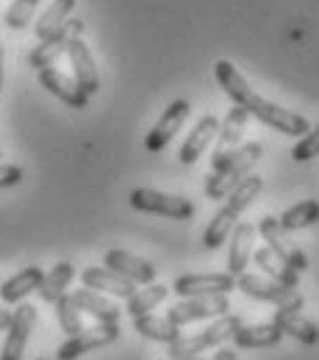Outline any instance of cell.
<instances>
[{"instance_id": "1", "label": "cell", "mask_w": 319, "mask_h": 360, "mask_svg": "<svg viewBox=\"0 0 319 360\" xmlns=\"http://www.w3.org/2000/svg\"><path fill=\"white\" fill-rule=\"evenodd\" d=\"M214 78H217V84L223 86V91L233 100V105H242L250 117H256L258 122L275 128L277 134L297 136V139H300V136H306L311 131V125H308V120H306L303 114L289 111V108H283V105H277V103L264 100L261 94H256V89L244 81V75H242L230 61H225V58H220V61L214 64Z\"/></svg>"}, {"instance_id": "2", "label": "cell", "mask_w": 319, "mask_h": 360, "mask_svg": "<svg viewBox=\"0 0 319 360\" xmlns=\"http://www.w3.org/2000/svg\"><path fill=\"white\" fill-rule=\"evenodd\" d=\"M261 153H264V147L258 141L239 144L230 153H214L211 155V172L206 180V197L208 200H225L230 191L253 172Z\"/></svg>"}, {"instance_id": "3", "label": "cell", "mask_w": 319, "mask_h": 360, "mask_svg": "<svg viewBox=\"0 0 319 360\" xmlns=\"http://www.w3.org/2000/svg\"><path fill=\"white\" fill-rule=\"evenodd\" d=\"M242 316L225 314L217 316L214 324L203 327L200 333H192V335H181L175 344H170V358H189V355H203L206 349L211 347H223L228 338H233V333L242 327Z\"/></svg>"}, {"instance_id": "4", "label": "cell", "mask_w": 319, "mask_h": 360, "mask_svg": "<svg viewBox=\"0 0 319 360\" xmlns=\"http://www.w3.org/2000/svg\"><path fill=\"white\" fill-rule=\"evenodd\" d=\"M236 288L242 294L258 300V302H270V305L280 308V311H303L306 308V300H303V294L297 288H289V285H283L277 280H270L264 274H247V271H242L236 277Z\"/></svg>"}, {"instance_id": "5", "label": "cell", "mask_w": 319, "mask_h": 360, "mask_svg": "<svg viewBox=\"0 0 319 360\" xmlns=\"http://www.w3.org/2000/svg\"><path fill=\"white\" fill-rule=\"evenodd\" d=\"M84 31H87L84 20H67V22L58 25L50 37L39 39V45L28 53V67L37 70V72L45 70V67H53V64L70 50V45H73L75 39L84 37Z\"/></svg>"}, {"instance_id": "6", "label": "cell", "mask_w": 319, "mask_h": 360, "mask_svg": "<svg viewBox=\"0 0 319 360\" xmlns=\"http://www.w3.org/2000/svg\"><path fill=\"white\" fill-rule=\"evenodd\" d=\"M128 200H131V208H137L142 214H156V217H167L178 222L194 217V202L178 194H167L156 188H134Z\"/></svg>"}, {"instance_id": "7", "label": "cell", "mask_w": 319, "mask_h": 360, "mask_svg": "<svg viewBox=\"0 0 319 360\" xmlns=\"http://www.w3.org/2000/svg\"><path fill=\"white\" fill-rule=\"evenodd\" d=\"M256 233L264 238L267 250L273 252L277 261H283L289 269L300 271V274L308 269V255L286 238V230L277 225V219H275V217H270V214H267V217H261V219H258V225H256Z\"/></svg>"}, {"instance_id": "8", "label": "cell", "mask_w": 319, "mask_h": 360, "mask_svg": "<svg viewBox=\"0 0 319 360\" xmlns=\"http://www.w3.org/2000/svg\"><path fill=\"white\" fill-rule=\"evenodd\" d=\"M120 338V321H111V324H100L97 327H89V330H81L75 335H67V341L58 347L56 358L61 360H78L84 355H89L100 347H108Z\"/></svg>"}, {"instance_id": "9", "label": "cell", "mask_w": 319, "mask_h": 360, "mask_svg": "<svg viewBox=\"0 0 319 360\" xmlns=\"http://www.w3.org/2000/svg\"><path fill=\"white\" fill-rule=\"evenodd\" d=\"M230 314L228 294H214V297H189L178 305H173L167 311V319L175 327H186L194 321H206V319H217V316Z\"/></svg>"}, {"instance_id": "10", "label": "cell", "mask_w": 319, "mask_h": 360, "mask_svg": "<svg viewBox=\"0 0 319 360\" xmlns=\"http://www.w3.org/2000/svg\"><path fill=\"white\" fill-rule=\"evenodd\" d=\"M34 327H37V308L28 305V302H20L17 311H11V324L6 330V341H3L0 360H23Z\"/></svg>"}, {"instance_id": "11", "label": "cell", "mask_w": 319, "mask_h": 360, "mask_svg": "<svg viewBox=\"0 0 319 360\" xmlns=\"http://www.w3.org/2000/svg\"><path fill=\"white\" fill-rule=\"evenodd\" d=\"M236 288V277L230 271H203V274H181L173 283V291L189 300V297H214V294H230Z\"/></svg>"}, {"instance_id": "12", "label": "cell", "mask_w": 319, "mask_h": 360, "mask_svg": "<svg viewBox=\"0 0 319 360\" xmlns=\"http://www.w3.org/2000/svg\"><path fill=\"white\" fill-rule=\"evenodd\" d=\"M189 114H192L189 100H173V103L167 105V111L158 117V122L150 128V134L144 136V150H147L150 155L161 153V150L175 139V134L183 128V122L189 120Z\"/></svg>"}, {"instance_id": "13", "label": "cell", "mask_w": 319, "mask_h": 360, "mask_svg": "<svg viewBox=\"0 0 319 360\" xmlns=\"http://www.w3.org/2000/svg\"><path fill=\"white\" fill-rule=\"evenodd\" d=\"M37 78H39V86L50 91L56 100H61L64 105H70V108H75V111H84V108L89 105V94L81 89L70 75L58 72L56 67H45V70H39V72H37Z\"/></svg>"}, {"instance_id": "14", "label": "cell", "mask_w": 319, "mask_h": 360, "mask_svg": "<svg viewBox=\"0 0 319 360\" xmlns=\"http://www.w3.org/2000/svg\"><path fill=\"white\" fill-rule=\"evenodd\" d=\"M103 266L111 271H117L120 277L137 283V285H147V283H156V266L144 258H137L125 250H108L106 258H103Z\"/></svg>"}, {"instance_id": "15", "label": "cell", "mask_w": 319, "mask_h": 360, "mask_svg": "<svg viewBox=\"0 0 319 360\" xmlns=\"http://www.w3.org/2000/svg\"><path fill=\"white\" fill-rule=\"evenodd\" d=\"M81 283H84V288H92L97 294L117 297V300H128L137 291V283L120 277L117 271L106 269V266H89V269H84L81 271Z\"/></svg>"}, {"instance_id": "16", "label": "cell", "mask_w": 319, "mask_h": 360, "mask_svg": "<svg viewBox=\"0 0 319 360\" xmlns=\"http://www.w3.org/2000/svg\"><path fill=\"white\" fill-rule=\"evenodd\" d=\"M70 67H73V81L87 91V94H97L100 91V75H97V67H94V58H92V50L87 47L84 39H75L70 50Z\"/></svg>"}, {"instance_id": "17", "label": "cell", "mask_w": 319, "mask_h": 360, "mask_svg": "<svg viewBox=\"0 0 319 360\" xmlns=\"http://www.w3.org/2000/svg\"><path fill=\"white\" fill-rule=\"evenodd\" d=\"M228 271L233 277H239L242 271L247 269L250 255H253V244H256V227L250 222H236L228 236Z\"/></svg>"}, {"instance_id": "18", "label": "cell", "mask_w": 319, "mask_h": 360, "mask_svg": "<svg viewBox=\"0 0 319 360\" xmlns=\"http://www.w3.org/2000/svg\"><path fill=\"white\" fill-rule=\"evenodd\" d=\"M217 131H220V120H217L214 114H206V117L192 128V134L186 136V141L181 144V153H178L181 164L192 167V164L208 150V144L217 139Z\"/></svg>"}, {"instance_id": "19", "label": "cell", "mask_w": 319, "mask_h": 360, "mask_svg": "<svg viewBox=\"0 0 319 360\" xmlns=\"http://www.w3.org/2000/svg\"><path fill=\"white\" fill-rule=\"evenodd\" d=\"M273 324L283 335H289V338H294V341H300L306 347H317L319 344V327L311 319H306L300 311H280L277 308L273 316Z\"/></svg>"}, {"instance_id": "20", "label": "cell", "mask_w": 319, "mask_h": 360, "mask_svg": "<svg viewBox=\"0 0 319 360\" xmlns=\"http://www.w3.org/2000/svg\"><path fill=\"white\" fill-rule=\"evenodd\" d=\"M73 302L78 305L81 314H89L92 319H97L100 324H111V321H120L123 308L117 302H111L106 294H97L92 288H78L73 294Z\"/></svg>"}, {"instance_id": "21", "label": "cell", "mask_w": 319, "mask_h": 360, "mask_svg": "<svg viewBox=\"0 0 319 360\" xmlns=\"http://www.w3.org/2000/svg\"><path fill=\"white\" fill-rule=\"evenodd\" d=\"M45 271L39 266H25L23 271H17L14 277H8L3 285H0V302L3 305H20L28 294H34L42 283Z\"/></svg>"}, {"instance_id": "22", "label": "cell", "mask_w": 319, "mask_h": 360, "mask_svg": "<svg viewBox=\"0 0 319 360\" xmlns=\"http://www.w3.org/2000/svg\"><path fill=\"white\" fill-rule=\"evenodd\" d=\"M280 341H283V333L275 327L273 321H264V324H242L233 333V344L239 349H270V347H277Z\"/></svg>"}, {"instance_id": "23", "label": "cell", "mask_w": 319, "mask_h": 360, "mask_svg": "<svg viewBox=\"0 0 319 360\" xmlns=\"http://www.w3.org/2000/svg\"><path fill=\"white\" fill-rule=\"evenodd\" d=\"M239 217H242V211L233 208L230 202H225V205L211 217V222L206 227V233H203V247H206V250H220V247L228 241L230 230L239 222Z\"/></svg>"}, {"instance_id": "24", "label": "cell", "mask_w": 319, "mask_h": 360, "mask_svg": "<svg viewBox=\"0 0 319 360\" xmlns=\"http://www.w3.org/2000/svg\"><path fill=\"white\" fill-rule=\"evenodd\" d=\"M247 111L242 105H233L228 111V117L220 122V131H217V147L214 153H230L242 144V136H244V125H247Z\"/></svg>"}, {"instance_id": "25", "label": "cell", "mask_w": 319, "mask_h": 360, "mask_svg": "<svg viewBox=\"0 0 319 360\" xmlns=\"http://www.w3.org/2000/svg\"><path fill=\"white\" fill-rule=\"evenodd\" d=\"M250 261L258 266V271L264 274V277H270V280H277V283H283V285H289V288H297V283H300V271L289 269L283 261H277L273 252L267 250V247H258V250H253V255H250Z\"/></svg>"}, {"instance_id": "26", "label": "cell", "mask_w": 319, "mask_h": 360, "mask_svg": "<svg viewBox=\"0 0 319 360\" xmlns=\"http://www.w3.org/2000/svg\"><path fill=\"white\" fill-rule=\"evenodd\" d=\"M134 330H137L139 335H144V338H150V341H158V344H175L178 338H181V327H175L170 319H158V316H137L134 319Z\"/></svg>"}, {"instance_id": "27", "label": "cell", "mask_w": 319, "mask_h": 360, "mask_svg": "<svg viewBox=\"0 0 319 360\" xmlns=\"http://www.w3.org/2000/svg\"><path fill=\"white\" fill-rule=\"evenodd\" d=\"M73 277H75V266H73L70 261L56 264V266L42 277V283H39V288H37L39 300H42V302H56L61 294H67Z\"/></svg>"}, {"instance_id": "28", "label": "cell", "mask_w": 319, "mask_h": 360, "mask_svg": "<svg viewBox=\"0 0 319 360\" xmlns=\"http://www.w3.org/2000/svg\"><path fill=\"white\" fill-rule=\"evenodd\" d=\"M173 288H167V285H161V283H147V288H139L134 291L125 302V314L131 316V319H137V316H144L150 314L156 305H161L164 300H167V294H170Z\"/></svg>"}, {"instance_id": "29", "label": "cell", "mask_w": 319, "mask_h": 360, "mask_svg": "<svg viewBox=\"0 0 319 360\" xmlns=\"http://www.w3.org/2000/svg\"><path fill=\"white\" fill-rule=\"evenodd\" d=\"M319 222V202L317 200H303L292 208H286L277 219V225L283 227L286 233H294V230H306V227L317 225Z\"/></svg>"}, {"instance_id": "30", "label": "cell", "mask_w": 319, "mask_h": 360, "mask_svg": "<svg viewBox=\"0 0 319 360\" xmlns=\"http://www.w3.org/2000/svg\"><path fill=\"white\" fill-rule=\"evenodd\" d=\"M73 8H75V0H53L45 11H42V17L37 20V25H34L37 39H45V37H50L58 25H64V22L70 20Z\"/></svg>"}, {"instance_id": "31", "label": "cell", "mask_w": 319, "mask_h": 360, "mask_svg": "<svg viewBox=\"0 0 319 360\" xmlns=\"http://www.w3.org/2000/svg\"><path fill=\"white\" fill-rule=\"evenodd\" d=\"M53 305H56V319H58V324L67 335H75V333L84 330V319H81L78 305L73 302V294H61Z\"/></svg>"}, {"instance_id": "32", "label": "cell", "mask_w": 319, "mask_h": 360, "mask_svg": "<svg viewBox=\"0 0 319 360\" xmlns=\"http://www.w3.org/2000/svg\"><path fill=\"white\" fill-rule=\"evenodd\" d=\"M39 3H42V0H11V6H8V11H6L3 22H6L11 31H23V28L34 20V11H37Z\"/></svg>"}, {"instance_id": "33", "label": "cell", "mask_w": 319, "mask_h": 360, "mask_svg": "<svg viewBox=\"0 0 319 360\" xmlns=\"http://www.w3.org/2000/svg\"><path fill=\"white\" fill-rule=\"evenodd\" d=\"M317 155H319V125L314 131H308L306 136H300V141L292 147V158H294L297 164L311 161V158H317Z\"/></svg>"}, {"instance_id": "34", "label": "cell", "mask_w": 319, "mask_h": 360, "mask_svg": "<svg viewBox=\"0 0 319 360\" xmlns=\"http://www.w3.org/2000/svg\"><path fill=\"white\" fill-rule=\"evenodd\" d=\"M25 178V172L14 164H0V188H11V186H20Z\"/></svg>"}, {"instance_id": "35", "label": "cell", "mask_w": 319, "mask_h": 360, "mask_svg": "<svg viewBox=\"0 0 319 360\" xmlns=\"http://www.w3.org/2000/svg\"><path fill=\"white\" fill-rule=\"evenodd\" d=\"M211 360H236V349H230V347H220L217 349V355Z\"/></svg>"}, {"instance_id": "36", "label": "cell", "mask_w": 319, "mask_h": 360, "mask_svg": "<svg viewBox=\"0 0 319 360\" xmlns=\"http://www.w3.org/2000/svg\"><path fill=\"white\" fill-rule=\"evenodd\" d=\"M8 324H11V311L0 308V333H6V330H8Z\"/></svg>"}, {"instance_id": "37", "label": "cell", "mask_w": 319, "mask_h": 360, "mask_svg": "<svg viewBox=\"0 0 319 360\" xmlns=\"http://www.w3.org/2000/svg\"><path fill=\"white\" fill-rule=\"evenodd\" d=\"M0 91H3V42H0Z\"/></svg>"}, {"instance_id": "38", "label": "cell", "mask_w": 319, "mask_h": 360, "mask_svg": "<svg viewBox=\"0 0 319 360\" xmlns=\"http://www.w3.org/2000/svg\"><path fill=\"white\" fill-rule=\"evenodd\" d=\"M170 360H203L200 355H189V358H170Z\"/></svg>"}, {"instance_id": "39", "label": "cell", "mask_w": 319, "mask_h": 360, "mask_svg": "<svg viewBox=\"0 0 319 360\" xmlns=\"http://www.w3.org/2000/svg\"><path fill=\"white\" fill-rule=\"evenodd\" d=\"M37 360H61V358H37Z\"/></svg>"}]
</instances>
